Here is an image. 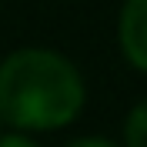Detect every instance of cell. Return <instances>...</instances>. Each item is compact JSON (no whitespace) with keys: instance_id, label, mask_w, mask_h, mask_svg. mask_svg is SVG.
<instances>
[{"instance_id":"1","label":"cell","mask_w":147,"mask_h":147,"mask_svg":"<svg viewBox=\"0 0 147 147\" xmlns=\"http://www.w3.org/2000/svg\"><path fill=\"white\" fill-rule=\"evenodd\" d=\"M84 107L80 70L54 50H13L0 64V117L13 127L54 130Z\"/></svg>"},{"instance_id":"2","label":"cell","mask_w":147,"mask_h":147,"mask_svg":"<svg viewBox=\"0 0 147 147\" xmlns=\"http://www.w3.org/2000/svg\"><path fill=\"white\" fill-rule=\"evenodd\" d=\"M120 47L134 67L147 70V0H127L120 10Z\"/></svg>"},{"instance_id":"3","label":"cell","mask_w":147,"mask_h":147,"mask_svg":"<svg viewBox=\"0 0 147 147\" xmlns=\"http://www.w3.org/2000/svg\"><path fill=\"white\" fill-rule=\"evenodd\" d=\"M124 137H127V147H147V100H140L130 110Z\"/></svg>"},{"instance_id":"4","label":"cell","mask_w":147,"mask_h":147,"mask_svg":"<svg viewBox=\"0 0 147 147\" xmlns=\"http://www.w3.org/2000/svg\"><path fill=\"white\" fill-rule=\"evenodd\" d=\"M0 147H37L30 137H24V134H3L0 137Z\"/></svg>"},{"instance_id":"5","label":"cell","mask_w":147,"mask_h":147,"mask_svg":"<svg viewBox=\"0 0 147 147\" xmlns=\"http://www.w3.org/2000/svg\"><path fill=\"white\" fill-rule=\"evenodd\" d=\"M67 147H117V144H110L107 137H77V140H70Z\"/></svg>"}]
</instances>
